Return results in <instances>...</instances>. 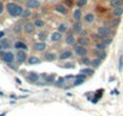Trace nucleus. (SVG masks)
I'll return each mask as SVG.
<instances>
[{
    "label": "nucleus",
    "mask_w": 123,
    "mask_h": 116,
    "mask_svg": "<svg viewBox=\"0 0 123 116\" xmlns=\"http://www.w3.org/2000/svg\"><path fill=\"white\" fill-rule=\"evenodd\" d=\"M74 68H75V63H73V62L65 63V64L63 65V69H74Z\"/></svg>",
    "instance_id": "nucleus-36"
},
{
    "label": "nucleus",
    "mask_w": 123,
    "mask_h": 116,
    "mask_svg": "<svg viewBox=\"0 0 123 116\" xmlns=\"http://www.w3.org/2000/svg\"><path fill=\"white\" fill-rule=\"evenodd\" d=\"M37 39H39V41H43L45 42L48 39V33L47 32H40L37 34Z\"/></svg>",
    "instance_id": "nucleus-25"
},
{
    "label": "nucleus",
    "mask_w": 123,
    "mask_h": 116,
    "mask_svg": "<svg viewBox=\"0 0 123 116\" xmlns=\"http://www.w3.org/2000/svg\"><path fill=\"white\" fill-rule=\"evenodd\" d=\"M92 39H94L95 41H101L103 36H101V35H99V34L97 33V34H93V35H92Z\"/></svg>",
    "instance_id": "nucleus-40"
},
{
    "label": "nucleus",
    "mask_w": 123,
    "mask_h": 116,
    "mask_svg": "<svg viewBox=\"0 0 123 116\" xmlns=\"http://www.w3.org/2000/svg\"><path fill=\"white\" fill-rule=\"evenodd\" d=\"M77 44H80V45L87 47V46L91 45V39H88L87 36H80V38L77 39Z\"/></svg>",
    "instance_id": "nucleus-18"
},
{
    "label": "nucleus",
    "mask_w": 123,
    "mask_h": 116,
    "mask_svg": "<svg viewBox=\"0 0 123 116\" xmlns=\"http://www.w3.org/2000/svg\"><path fill=\"white\" fill-rule=\"evenodd\" d=\"M82 29H83V26H82L81 21H76V22L74 23V26H73V32H74V34H80Z\"/></svg>",
    "instance_id": "nucleus-16"
},
{
    "label": "nucleus",
    "mask_w": 123,
    "mask_h": 116,
    "mask_svg": "<svg viewBox=\"0 0 123 116\" xmlns=\"http://www.w3.org/2000/svg\"><path fill=\"white\" fill-rule=\"evenodd\" d=\"M106 47H107V45H105L103 41H97V42H95V45H94V48H95V50L105 51V50H106Z\"/></svg>",
    "instance_id": "nucleus-26"
},
{
    "label": "nucleus",
    "mask_w": 123,
    "mask_h": 116,
    "mask_svg": "<svg viewBox=\"0 0 123 116\" xmlns=\"http://www.w3.org/2000/svg\"><path fill=\"white\" fill-rule=\"evenodd\" d=\"M60 39H62V34L59 32L52 33V35H51V41L52 42H58V41H60Z\"/></svg>",
    "instance_id": "nucleus-21"
},
{
    "label": "nucleus",
    "mask_w": 123,
    "mask_h": 116,
    "mask_svg": "<svg viewBox=\"0 0 123 116\" xmlns=\"http://www.w3.org/2000/svg\"><path fill=\"white\" fill-rule=\"evenodd\" d=\"M0 45H1V48L3 50H7L11 47V41L7 39V38H3V39H0Z\"/></svg>",
    "instance_id": "nucleus-17"
},
{
    "label": "nucleus",
    "mask_w": 123,
    "mask_h": 116,
    "mask_svg": "<svg viewBox=\"0 0 123 116\" xmlns=\"http://www.w3.org/2000/svg\"><path fill=\"white\" fill-rule=\"evenodd\" d=\"M43 58H45L46 62H54L57 58H58V56L54 52H47V53L43 54Z\"/></svg>",
    "instance_id": "nucleus-14"
},
{
    "label": "nucleus",
    "mask_w": 123,
    "mask_h": 116,
    "mask_svg": "<svg viewBox=\"0 0 123 116\" xmlns=\"http://www.w3.org/2000/svg\"><path fill=\"white\" fill-rule=\"evenodd\" d=\"M87 3H88V0H77V1H76V6L81 9L85 5H87Z\"/></svg>",
    "instance_id": "nucleus-35"
},
{
    "label": "nucleus",
    "mask_w": 123,
    "mask_h": 116,
    "mask_svg": "<svg viewBox=\"0 0 123 116\" xmlns=\"http://www.w3.org/2000/svg\"><path fill=\"white\" fill-rule=\"evenodd\" d=\"M97 33L101 36H107V35H111V28L107 26H103L97 29Z\"/></svg>",
    "instance_id": "nucleus-7"
},
{
    "label": "nucleus",
    "mask_w": 123,
    "mask_h": 116,
    "mask_svg": "<svg viewBox=\"0 0 123 116\" xmlns=\"http://www.w3.org/2000/svg\"><path fill=\"white\" fill-rule=\"evenodd\" d=\"M1 50H3V48H1V45H0V51H1Z\"/></svg>",
    "instance_id": "nucleus-49"
},
{
    "label": "nucleus",
    "mask_w": 123,
    "mask_h": 116,
    "mask_svg": "<svg viewBox=\"0 0 123 116\" xmlns=\"http://www.w3.org/2000/svg\"><path fill=\"white\" fill-rule=\"evenodd\" d=\"M27 58H28L27 51H23V50H18L17 51V53H16V62L18 64H22V63L27 62Z\"/></svg>",
    "instance_id": "nucleus-4"
},
{
    "label": "nucleus",
    "mask_w": 123,
    "mask_h": 116,
    "mask_svg": "<svg viewBox=\"0 0 123 116\" xmlns=\"http://www.w3.org/2000/svg\"><path fill=\"white\" fill-rule=\"evenodd\" d=\"M87 34H88V32H87V30H83V29H82V30H81V33H80V35H81V36H87Z\"/></svg>",
    "instance_id": "nucleus-45"
},
{
    "label": "nucleus",
    "mask_w": 123,
    "mask_h": 116,
    "mask_svg": "<svg viewBox=\"0 0 123 116\" xmlns=\"http://www.w3.org/2000/svg\"><path fill=\"white\" fill-rule=\"evenodd\" d=\"M46 48H47V45H46V42H43V41H37V42H35L34 46H33V50H34L35 52H43Z\"/></svg>",
    "instance_id": "nucleus-8"
},
{
    "label": "nucleus",
    "mask_w": 123,
    "mask_h": 116,
    "mask_svg": "<svg viewBox=\"0 0 123 116\" xmlns=\"http://www.w3.org/2000/svg\"><path fill=\"white\" fill-rule=\"evenodd\" d=\"M101 41H103V42H104L105 45H110V44L112 42V36H111V35H107V36H103Z\"/></svg>",
    "instance_id": "nucleus-34"
},
{
    "label": "nucleus",
    "mask_w": 123,
    "mask_h": 116,
    "mask_svg": "<svg viewBox=\"0 0 123 116\" xmlns=\"http://www.w3.org/2000/svg\"><path fill=\"white\" fill-rule=\"evenodd\" d=\"M57 32H59L60 34L67 33V32H68V24H67V23H60V24L58 26V30H57Z\"/></svg>",
    "instance_id": "nucleus-27"
},
{
    "label": "nucleus",
    "mask_w": 123,
    "mask_h": 116,
    "mask_svg": "<svg viewBox=\"0 0 123 116\" xmlns=\"http://www.w3.org/2000/svg\"><path fill=\"white\" fill-rule=\"evenodd\" d=\"M75 35H74V32L70 30V32H67V38H65V44L67 45H75Z\"/></svg>",
    "instance_id": "nucleus-12"
},
{
    "label": "nucleus",
    "mask_w": 123,
    "mask_h": 116,
    "mask_svg": "<svg viewBox=\"0 0 123 116\" xmlns=\"http://www.w3.org/2000/svg\"><path fill=\"white\" fill-rule=\"evenodd\" d=\"M5 36V32L4 30H0V39H3Z\"/></svg>",
    "instance_id": "nucleus-46"
},
{
    "label": "nucleus",
    "mask_w": 123,
    "mask_h": 116,
    "mask_svg": "<svg viewBox=\"0 0 123 116\" xmlns=\"http://www.w3.org/2000/svg\"><path fill=\"white\" fill-rule=\"evenodd\" d=\"M15 3H19V1H22V0H13Z\"/></svg>",
    "instance_id": "nucleus-47"
},
{
    "label": "nucleus",
    "mask_w": 123,
    "mask_h": 116,
    "mask_svg": "<svg viewBox=\"0 0 123 116\" xmlns=\"http://www.w3.org/2000/svg\"><path fill=\"white\" fill-rule=\"evenodd\" d=\"M13 47L18 51V50H23V51H28L29 50V47H28V45L24 42V41H21V40H17V41H15V44H13Z\"/></svg>",
    "instance_id": "nucleus-13"
},
{
    "label": "nucleus",
    "mask_w": 123,
    "mask_h": 116,
    "mask_svg": "<svg viewBox=\"0 0 123 116\" xmlns=\"http://www.w3.org/2000/svg\"><path fill=\"white\" fill-rule=\"evenodd\" d=\"M119 22H121L119 17H116L115 19H112V21H110V22H109V26H107V27H110V28L116 27V26H118V24H119Z\"/></svg>",
    "instance_id": "nucleus-31"
},
{
    "label": "nucleus",
    "mask_w": 123,
    "mask_h": 116,
    "mask_svg": "<svg viewBox=\"0 0 123 116\" xmlns=\"http://www.w3.org/2000/svg\"><path fill=\"white\" fill-rule=\"evenodd\" d=\"M35 26H34V23H31V22H27L24 26H23V32L27 34V35H30V34H33L34 32H35Z\"/></svg>",
    "instance_id": "nucleus-6"
},
{
    "label": "nucleus",
    "mask_w": 123,
    "mask_h": 116,
    "mask_svg": "<svg viewBox=\"0 0 123 116\" xmlns=\"http://www.w3.org/2000/svg\"><path fill=\"white\" fill-rule=\"evenodd\" d=\"M70 58H73V51H70V50H64V51L60 52L58 59H60V61H68V59H70Z\"/></svg>",
    "instance_id": "nucleus-5"
},
{
    "label": "nucleus",
    "mask_w": 123,
    "mask_h": 116,
    "mask_svg": "<svg viewBox=\"0 0 123 116\" xmlns=\"http://www.w3.org/2000/svg\"><path fill=\"white\" fill-rule=\"evenodd\" d=\"M0 59L6 64H11L16 61V56L10 50H1L0 51Z\"/></svg>",
    "instance_id": "nucleus-2"
},
{
    "label": "nucleus",
    "mask_w": 123,
    "mask_h": 116,
    "mask_svg": "<svg viewBox=\"0 0 123 116\" xmlns=\"http://www.w3.org/2000/svg\"><path fill=\"white\" fill-rule=\"evenodd\" d=\"M81 73L87 76H92L94 74V69L93 68H83V69H81Z\"/></svg>",
    "instance_id": "nucleus-29"
},
{
    "label": "nucleus",
    "mask_w": 123,
    "mask_h": 116,
    "mask_svg": "<svg viewBox=\"0 0 123 116\" xmlns=\"http://www.w3.org/2000/svg\"><path fill=\"white\" fill-rule=\"evenodd\" d=\"M73 17H74L75 22H76V21H81V18H82V11H81V9H80V7H77V9L74 11Z\"/></svg>",
    "instance_id": "nucleus-20"
},
{
    "label": "nucleus",
    "mask_w": 123,
    "mask_h": 116,
    "mask_svg": "<svg viewBox=\"0 0 123 116\" xmlns=\"http://www.w3.org/2000/svg\"><path fill=\"white\" fill-rule=\"evenodd\" d=\"M101 62H103L101 59H99V58H97V57H95L94 59H92V61H91V67H92L93 69H97V68H99V67H100Z\"/></svg>",
    "instance_id": "nucleus-22"
},
{
    "label": "nucleus",
    "mask_w": 123,
    "mask_h": 116,
    "mask_svg": "<svg viewBox=\"0 0 123 116\" xmlns=\"http://www.w3.org/2000/svg\"><path fill=\"white\" fill-rule=\"evenodd\" d=\"M30 16H31V10L27 7V9H24V10H23V13H22V16H21V17H23V18H29Z\"/></svg>",
    "instance_id": "nucleus-32"
},
{
    "label": "nucleus",
    "mask_w": 123,
    "mask_h": 116,
    "mask_svg": "<svg viewBox=\"0 0 123 116\" xmlns=\"http://www.w3.org/2000/svg\"><path fill=\"white\" fill-rule=\"evenodd\" d=\"M64 82H65V79H64V77H60V79H58V80L54 82V85H55V86H62Z\"/></svg>",
    "instance_id": "nucleus-39"
},
{
    "label": "nucleus",
    "mask_w": 123,
    "mask_h": 116,
    "mask_svg": "<svg viewBox=\"0 0 123 116\" xmlns=\"http://www.w3.org/2000/svg\"><path fill=\"white\" fill-rule=\"evenodd\" d=\"M83 82H85V80L75 79V81H74V86H79V85H81V84H83Z\"/></svg>",
    "instance_id": "nucleus-42"
},
{
    "label": "nucleus",
    "mask_w": 123,
    "mask_h": 116,
    "mask_svg": "<svg viewBox=\"0 0 123 116\" xmlns=\"http://www.w3.org/2000/svg\"><path fill=\"white\" fill-rule=\"evenodd\" d=\"M23 10H24V9H23L21 5H18L17 3H15V1L9 3L7 6H6V11H7L9 15L12 16V17H21L22 13H23Z\"/></svg>",
    "instance_id": "nucleus-1"
},
{
    "label": "nucleus",
    "mask_w": 123,
    "mask_h": 116,
    "mask_svg": "<svg viewBox=\"0 0 123 116\" xmlns=\"http://www.w3.org/2000/svg\"><path fill=\"white\" fill-rule=\"evenodd\" d=\"M123 4V0H110V6L111 7H118V6H122Z\"/></svg>",
    "instance_id": "nucleus-28"
},
{
    "label": "nucleus",
    "mask_w": 123,
    "mask_h": 116,
    "mask_svg": "<svg viewBox=\"0 0 123 116\" xmlns=\"http://www.w3.org/2000/svg\"><path fill=\"white\" fill-rule=\"evenodd\" d=\"M94 19H95V17H94V15L93 13H86L85 15V22L86 23H88V24H92L93 22H94Z\"/></svg>",
    "instance_id": "nucleus-23"
},
{
    "label": "nucleus",
    "mask_w": 123,
    "mask_h": 116,
    "mask_svg": "<svg viewBox=\"0 0 123 116\" xmlns=\"http://www.w3.org/2000/svg\"><path fill=\"white\" fill-rule=\"evenodd\" d=\"M27 63L29 65H35V64H40L41 61H40V58L36 57V56H30V57L27 58Z\"/></svg>",
    "instance_id": "nucleus-15"
},
{
    "label": "nucleus",
    "mask_w": 123,
    "mask_h": 116,
    "mask_svg": "<svg viewBox=\"0 0 123 116\" xmlns=\"http://www.w3.org/2000/svg\"><path fill=\"white\" fill-rule=\"evenodd\" d=\"M122 69H123V56L121 54L119 56V61H118V70L122 71Z\"/></svg>",
    "instance_id": "nucleus-38"
},
{
    "label": "nucleus",
    "mask_w": 123,
    "mask_h": 116,
    "mask_svg": "<svg viewBox=\"0 0 123 116\" xmlns=\"http://www.w3.org/2000/svg\"><path fill=\"white\" fill-rule=\"evenodd\" d=\"M34 26H35V28H43L45 27V22L42 19H35L34 21Z\"/></svg>",
    "instance_id": "nucleus-33"
},
{
    "label": "nucleus",
    "mask_w": 123,
    "mask_h": 116,
    "mask_svg": "<svg viewBox=\"0 0 123 116\" xmlns=\"http://www.w3.org/2000/svg\"><path fill=\"white\" fill-rule=\"evenodd\" d=\"M39 77H40V75H39L37 73H35V71H29L28 75H27V81L30 82V84H36L37 80H39Z\"/></svg>",
    "instance_id": "nucleus-9"
},
{
    "label": "nucleus",
    "mask_w": 123,
    "mask_h": 116,
    "mask_svg": "<svg viewBox=\"0 0 123 116\" xmlns=\"http://www.w3.org/2000/svg\"><path fill=\"white\" fill-rule=\"evenodd\" d=\"M74 47V53L76 54V56H79V57H83V56H87V53H88V48L86 47V46H82V45H80V44H77V45H73Z\"/></svg>",
    "instance_id": "nucleus-3"
},
{
    "label": "nucleus",
    "mask_w": 123,
    "mask_h": 116,
    "mask_svg": "<svg viewBox=\"0 0 123 116\" xmlns=\"http://www.w3.org/2000/svg\"><path fill=\"white\" fill-rule=\"evenodd\" d=\"M94 54L97 58H99V59H105L106 58V52L105 51H101V50H94Z\"/></svg>",
    "instance_id": "nucleus-19"
},
{
    "label": "nucleus",
    "mask_w": 123,
    "mask_h": 116,
    "mask_svg": "<svg viewBox=\"0 0 123 116\" xmlns=\"http://www.w3.org/2000/svg\"><path fill=\"white\" fill-rule=\"evenodd\" d=\"M91 58L89 57H87V56H83V57H81V63L83 64V65H86V67H88V65H91Z\"/></svg>",
    "instance_id": "nucleus-30"
},
{
    "label": "nucleus",
    "mask_w": 123,
    "mask_h": 116,
    "mask_svg": "<svg viewBox=\"0 0 123 116\" xmlns=\"http://www.w3.org/2000/svg\"><path fill=\"white\" fill-rule=\"evenodd\" d=\"M22 30H23V27H22L21 24H19V26L17 24V26L15 27V33H21Z\"/></svg>",
    "instance_id": "nucleus-41"
},
{
    "label": "nucleus",
    "mask_w": 123,
    "mask_h": 116,
    "mask_svg": "<svg viewBox=\"0 0 123 116\" xmlns=\"http://www.w3.org/2000/svg\"><path fill=\"white\" fill-rule=\"evenodd\" d=\"M54 11L55 12H58V13H60V15H63V16H65V15H68V7L65 6V5H62V4H57L55 6H54Z\"/></svg>",
    "instance_id": "nucleus-11"
},
{
    "label": "nucleus",
    "mask_w": 123,
    "mask_h": 116,
    "mask_svg": "<svg viewBox=\"0 0 123 116\" xmlns=\"http://www.w3.org/2000/svg\"><path fill=\"white\" fill-rule=\"evenodd\" d=\"M5 115H6V112H3V114H1V115H0V116H5Z\"/></svg>",
    "instance_id": "nucleus-48"
},
{
    "label": "nucleus",
    "mask_w": 123,
    "mask_h": 116,
    "mask_svg": "<svg viewBox=\"0 0 123 116\" xmlns=\"http://www.w3.org/2000/svg\"><path fill=\"white\" fill-rule=\"evenodd\" d=\"M40 1L39 0H25V7L28 9H39L40 7Z\"/></svg>",
    "instance_id": "nucleus-10"
},
{
    "label": "nucleus",
    "mask_w": 123,
    "mask_h": 116,
    "mask_svg": "<svg viewBox=\"0 0 123 116\" xmlns=\"http://www.w3.org/2000/svg\"><path fill=\"white\" fill-rule=\"evenodd\" d=\"M4 10H5V7H4V4H3L1 1H0V15H3Z\"/></svg>",
    "instance_id": "nucleus-43"
},
{
    "label": "nucleus",
    "mask_w": 123,
    "mask_h": 116,
    "mask_svg": "<svg viewBox=\"0 0 123 116\" xmlns=\"http://www.w3.org/2000/svg\"><path fill=\"white\" fill-rule=\"evenodd\" d=\"M75 76L74 75H67V76H64V79H65V81H68V80H73Z\"/></svg>",
    "instance_id": "nucleus-44"
},
{
    "label": "nucleus",
    "mask_w": 123,
    "mask_h": 116,
    "mask_svg": "<svg viewBox=\"0 0 123 116\" xmlns=\"http://www.w3.org/2000/svg\"><path fill=\"white\" fill-rule=\"evenodd\" d=\"M43 79H45V82H46V84H53V81H54V76H53V75L46 76V77H43Z\"/></svg>",
    "instance_id": "nucleus-37"
},
{
    "label": "nucleus",
    "mask_w": 123,
    "mask_h": 116,
    "mask_svg": "<svg viewBox=\"0 0 123 116\" xmlns=\"http://www.w3.org/2000/svg\"><path fill=\"white\" fill-rule=\"evenodd\" d=\"M112 15L115 17H121L123 15V7L122 6H118V7H115L113 11H112Z\"/></svg>",
    "instance_id": "nucleus-24"
}]
</instances>
